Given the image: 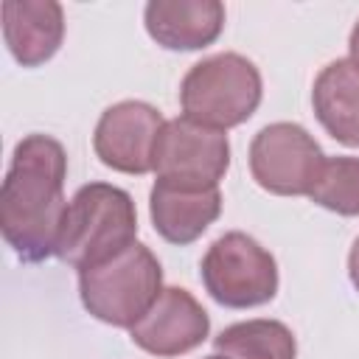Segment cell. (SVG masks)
<instances>
[{"instance_id":"2","label":"cell","mask_w":359,"mask_h":359,"mask_svg":"<svg viewBox=\"0 0 359 359\" xmlns=\"http://www.w3.org/2000/svg\"><path fill=\"white\" fill-rule=\"evenodd\" d=\"M135 238L137 210L129 191L109 182H87L67 202L56 258L81 272L123 252Z\"/></svg>"},{"instance_id":"6","label":"cell","mask_w":359,"mask_h":359,"mask_svg":"<svg viewBox=\"0 0 359 359\" xmlns=\"http://www.w3.org/2000/svg\"><path fill=\"white\" fill-rule=\"evenodd\" d=\"M323 163L320 143L292 121L264 126L250 143V174L275 196H309Z\"/></svg>"},{"instance_id":"17","label":"cell","mask_w":359,"mask_h":359,"mask_svg":"<svg viewBox=\"0 0 359 359\" xmlns=\"http://www.w3.org/2000/svg\"><path fill=\"white\" fill-rule=\"evenodd\" d=\"M348 50H351V62L359 67V20L353 22L351 28V36H348Z\"/></svg>"},{"instance_id":"5","label":"cell","mask_w":359,"mask_h":359,"mask_svg":"<svg viewBox=\"0 0 359 359\" xmlns=\"http://www.w3.org/2000/svg\"><path fill=\"white\" fill-rule=\"evenodd\" d=\"M205 292L224 309H255L278 294V264L266 247L241 230L219 236L199 264Z\"/></svg>"},{"instance_id":"12","label":"cell","mask_w":359,"mask_h":359,"mask_svg":"<svg viewBox=\"0 0 359 359\" xmlns=\"http://www.w3.org/2000/svg\"><path fill=\"white\" fill-rule=\"evenodd\" d=\"M3 39L22 67H39L56 56L65 39V11L56 0H6Z\"/></svg>"},{"instance_id":"15","label":"cell","mask_w":359,"mask_h":359,"mask_svg":"<svg viewBox=\"0 0 359 359\" xmlns=\"http://www.w3.org/2000/svg\"><path fill=\"white\" fill-rule=\"evenodd\" d=\"M309 199L339 216H359V157H325Z\"/></svg>"},{"instance_id":"7","label":"cell","mask_w":359,"mask_h":359,"mask_svg":"<svg viewBox=\"0 0 359 359\" xmlns=\"http://www.w3.org/2000/svg\"><path fill=\"white\" fill-rule=\"evenodd\" d=\"M230 168V140L222 129L191 118L165 121L154 146L157 180L216 188Z\"/></svg>"},{"instance_id":"16","label":"cell","mask_w":359,"mask_h":359,"mask_svg":"<svg viewBox=\"0 0 359 359\" xmlns=\"http://www.w3.org/2000/svg\"><path fill=\"white\" fill-rule=\"evenodd\" d=\"M348 278H351L353 289L359 292V236H356V241L351 244V252H348Z\"/></svg>"},{"instance_id":"14","label":"cell","mask_w":359,"mask_h":359,"mask_svg":"<svg viewBox=\"0 0 359 359\" xmlns=\"http://www.w3.org/2000/svg\"><path fill=\"white\" fill-rule=\"evenodd\" d=\"M224 359H297V339L280 320H244L222 328L213 339Z\"/></svg>"},{"instance_id":"1","label":"cell","mask_w":359,"mask_h":359,"mask_svg":"<svg viewBox=\"0 0 359 359\" xmlns=\"http://www.w3.org/2000/svg\"><path fill=\"white\" fill-rule=\"evenodd\" d=\"M67 151L50 135H25L11 154L0 188V230L22 264L56 255L65 199Z\"/></svg>"},{"instance_id":"3","label":"cell","mask_w":359,"mask_h":359,"mask_svg":"<svg viewBox=\"0 0 359 359\" xmlns=\"http://www.w3.org/2000/svg\"><path fill=\"white\" fill-rule=\"evenodd\" d=\"M163 266L157 255L135 241L104 264L79 272V297L90 317L115 328H132L160 297Z\"/></svg>"},{"instance_id":"10","label":"cell","mask_w":359,"mask_h":359,"mask_svg":"<svg viewBox=\"0 0 359 359\" xmlns=\"http://www.w3.org/2000/svg\"><path fill=\"white\" fill-rule=\"evenodd\" d=\"M222 213V191L171 180H154L149 194V216L154 233L177 247L196 241Z\"/></svg>"},{"instance_id":"13","label":"cell","mask_w":359,"mask_h":359,"mask_svg":"<svg viewBox=\"0 0 359 359\" xmlns=\"http://www.w3.org/2000/svg\"><path fill=\"white\" fill-rule=\"evenodd\" d=\"M311 107L337 143L359 149V67L351 59H334L317 73Z\"/></svg>"},{"instance_id":"18","label":"cell","mask_w":359,"mask_h":359,"mask_svg":"<svg viewBox=\"0 0 359 359\" xmlns=\"http://www.w3.org/2000/svg\"><path fill=\"white\" fill-rule=\"evenodd\" d=\"M205 359H224L222 353H213V356H205Z\"/></svg>"},{"instance_id":"8","label":"cell","mask_w":359,"mask_h":359,"mask_svg":"<svg viewBox=\"0 0 359 359\" xmlns=\"http://www.w3.org/2000/svg\"><path fill=\"white\" fill-rule=\"evenodd\" d=\"M163 112L146 101H118L107 107L93 132L95 157L121 174L154 171V146L163 132Z\"/></svg>"},{"instance_id":"9","label":"cell","mask_w":359,"mask_h":359,"mask_svg":"<svg viewBox=\"0 0 359 359\" xmlns=\"http://www.w3.org/2000/svg\"><path fill=\"white\" fill-rule=\"evenodd\" d=\"M210 334V317L202 303L182 286H163L151 309L129 328L132 342L157 356L174 359L199 348Z\"/></svg>"},{"instance_id":"4","label":"cell","mask_w":359,"mask_h":359,"mask_svg":"<svg viewBox=\"0 0 359 359\" xmlns=\"http://www.w3.org/2000/svg\"><path fill=\"white\" fill-rule=\"evenodd\" d=\"M261 98L264 81L258 67L233 50L213 53L191 65L180 84L182 115L222 132L250 121Z\"/></svg>"},{"instance_id":"11","label":"cell","mask_w":359,"mask_h":359,"mask_svg":"<svg viewBox=\"0 0 359 359\" xmlns=\"http://www.w3.org/2000/svg\"><path fill=\"white\" fill-rule=\"evenodd\" d=\"M146 34L165 50H202L224 31L219 0H151L143 8Z\"/></svg>"}]
</instances>
